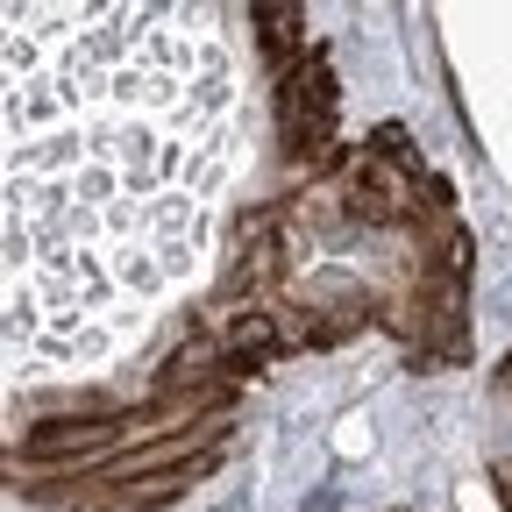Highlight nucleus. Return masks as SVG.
I'll use <instances>...</instances> for the list:
<instances>
[{
  "mask_svg": "<svg viewBox=\"0 0 512 512\" xmlns=\"http://www.w3.org/2000/svg\"><path fill=\"white\" fill-rule=\"evenodd\" d=\"M221 8H8V370L128 356L200 278L242 157Z\"/></svg>",
  "mask_w": 512,
  "mask_h": 512,
  "instance_id": "nucleus-1",
  "label": "nucleus"
},
{
  "mask_svg": "<svg viewBox=\"0 0 512 512\" xmlns=\"http://www.w3.org/2000/svg\"><path fill=\"white\" fill-rule=\"evenodd\" d=\"M484 470H491L498 505L512 512V349L491 370V392H484Z\"/></svg>",
  "mask_w": 512,
  "mask_h": 512,
  "instance_id": "nucleus-2",
  "label": "nucleus"
}]
</instances>
